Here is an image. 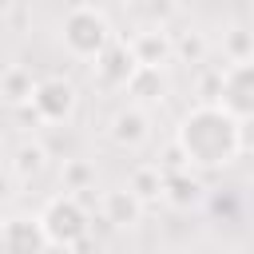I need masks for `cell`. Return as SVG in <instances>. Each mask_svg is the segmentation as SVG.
Listing matches in <instances>:
<instances>
[{
	"label": "cell",
	"mask_w": 254,
	"mask_h": 254,
	"mask_svg": "<svg viewBox=\"0 0 254 254\" xmlns=\"http://www.w3.org/2000/svg\"><path fill=\"white\" fill-rule=\"evenodd\" d=\"M12 194H16V175H12L8 167H0V206H4Z\"/></svg>",
	"instance_id": "obj_20"
},
{
	"label": "cell",
	"mask_w": 254,
	"mask_h": 254,
	"mask_svg": "<svg viewBox=\"0 0 254 254\" xmlns=\"http://www.w3.org/2000/svg\"><path fill=\"white\" fill-rule=\"evenodd\" d=\"M175 151L187 167L222 171L242 155V119H234L218 99L194 103L175 127Z\"/></svg>",
	"instance_id": "obj_1"
},
{
	"label": "cell",
	"mask_w": 254,
	"mask_h": 254,
	"mask_svg": "<svg viewBox=\"0 0 254 254\" xmlns=\"http://www.w3.org/2000/svg\"><path fill=\"white\" fill-rule=\"evenodd\" d=\"M36 218H40V226H44L48 246H60V250H79V246H87L91 214H87V206H83L79 194H71V190L52 194Z\"/></svg>",
	"instance_id": "obj_2"
},
{
	"label": "cell",
	"mask_w": 254,
	"mask_h": 254,
	"mask_svg": "<svg viewBox=\"0 0 254 254\" xmlns=\"http://www.w3.org/2000/svg\"><path fill=\"white\" fill-rule=\"evenodd\" d=\"M143 210H147V202H143L131 187H111V190L99 194V218H103L107 226H115V230L139 226V222H143Z\"/></svg>",
	"instance_id": "obj_9"
},
{
	"label": "cell",
	"mask_w": 254,
	"mask_h": 254,
	"mask_svg": "<svg viewBox=\"0 0 254 254\" xmlns=\"http://www.w3.org/2000/svg\"><path fill=\"white\" fill-rule=\"evenodd\" d=\"M32 87H36V79H32L28 67H8V71L0 75V95H4V103H12V107L28 103V99H32Z\"/></svg>",
	"instance_id": "obj_15"
},
{
	"label": "cell",
	"mask_w": 254,
	"mask_h": 254,
	"mask_svg": "<svg viewBox=\"0 0 254 254\" xmlns=\"http://www.w3.org/2000/svg\"><path fill=\"white\" fill-rule=\"evenodd\" d=\"M0 147H4V139H0Z\"/></svg>",
	"instance_id": "obj_21"
},
{
	"label": "cell",
	"mask_w": 254,
	"mask_h": 254,
	"mask_svg": "<svg viewBox=\"0 0 254 254\" xmlns=\"http://www.w3.org/2000/svg\"><path fill=\"white\" fill-rule=\"evenodd\" d=\"M206 56V40L194 32V36H183V40H175V60H190V64H198Z\"/></svg>",
	"instance_id": "obj_17"
},
{
	"label": "cell",
	"mask_w": 254,
	"mask_h": 254,
	"mask_svg": "<svg viewBox=\"0 0 254 254\" xmlns=\"http://www.w3.org/2000/svg\"><path fill=\"white\" fill-rule=\"evenodd\" d=\"M230 60H242V56H254V32L246 28H230Z\"/></svg>",
	"instance_id": "obj_18"
},
{
	"label": "cell",
	"mask_w": 254,
	"mask_h": 254,
	"mask_svg": "<svg viewBox=\"0 0 254 254\" xmlns=\"http://www.w3.org/2000/svg\"><path fill=\"white\" fill-rule=\"evenodd\" d=\"M135 67H139V64H135L127 40H111V44L91 60V79H95L99 91H123Z\"/></svg>",
	"instance_id": "obj_6"
},
{
	"label": "cell",
	"mask_w": 254,
	"mask_h": 254,
	"mask_svg": "<svg viewBox=\"0 0 254 254\" xmlns=\"http://www.w3.org/2000/svg\"><path fill=\"white\" fill-rule=\"evenodd\" d=\"M214 99L234 115V119H254V56H242V60H230L222 71H218V91Z\"/></svg>",
	"instance_id": "obj_5"
},
{
	"label": "cell",
	"mask_w": 254,
	"mask_h": 254,
	"mask_svg": "<svg viewBox=\"0 0 254 254\" xmlns=\"http://www.w3.org/2000/svg\"><path fill=\"white\" fill-rule=\"evenodd\" d=\"M127 48H131V56H135V64H143V67H167V64H175V36L167 32V24H143V28H135L131 36H127Z\"/></svg>",
	"instance_id": "obj_7"
},
{
	"label": "cell",
	"mask_w": 254,
	"mask_h": 254,
	"mask_svg": "<svg viewBox=\"0 0 254 254\" xmlns=\"http://www.w3.org/2000/svg\"><path fill=\"white\" fill-rule=\"evenodd\" d=\"M202 179L198 175H190V167L183 163V167H163V198L159 202H167V206H175V210H190V206H198L202 202Z\"/></svg>",
	"instance_id": "obj_10"
},
{
	"label": "cell",
	"mask_w": 254,
	"mask_h": 254,
	"mask_svg": "<svg viewBox=\"0 0 254 254\" xmlns=\"http://www.w3.org/2000/svg\"><path fill=\"white\" fill-rule=\"evenodd\" d=\"M60 187H64V190H71V194L91 190V187H95V167H91L87 159H67V163H64V171H60Z\"/></svg>",
	"instance_id": "obj_16"
},
{
	"label": "cell",
	"mask_w": 254,
	"mask_h": 254,
	"mask_svg": "<svg viewBox=\"0 0 254 254\" xmlns=\"http://www.w3.org/2000/svg\"><path fill=\"white\" fill-rule=\"evenodd\" d=\"M123 91L131 95V103L155 107V103L167 99V75H163V67H143V64H139V67L131 71V79H127Z\"/></svg>",
	"instance_id": "obj_12"
},
{
	"label": "cell",
	"mask_w": 254,
	"mask_h": 254,
	"mask_svg": "<svg viewBox=\"0 0 254 254\" xmlns=\"http://www.w3.org/2000/svg\"><path fill=\"white\" fill-rule=\"evenodd\" d=\"M28 107H32V115H36L40 123H48V127L67 123V119L75 115V107H79V87H75L71 79H64V75H44V79H36Z\"/></svg>",
	"instance_id": "obj_4"
},
{
	"label": "cell",
	"mask_w": 254,
	"mask_h": 254,
	"mask_svg": "<svg viewBox=\"0 0 254 254\" xmlns=\"http://www.w3.org/2000/svg\"><path fill=\"white\" fill-rule=\"evenodd\" d=\"M0 250H12V254H36V250H48V238H44V226L40 218H28V214H12L0 222Z\"/></svg>",
	"instance_id": "obj_11"
},
{
	"label": "cell",
	"mask_w": 254,
	"mask_h": 254,
	"mask_svg": "<svg viewBox=\"0 0 254 254\" xmlns=\"http://www.w3.org/2000/svg\"><path fill=\"white\" fill-rule=\"evenodd\" d=\"M44 167H48V151H44L40 143H20V147L12 151V159H8V171L16 175V183L36 179Z\"/></svg>",
	"instance_id": "obj_13"
},
{
	"label": "cell",
	"mask_w": 254,
	"mask_h": 254,
	"mask_svg": "<svg viewBox=\"0 0 254 254\" xmlns=\"http://www.w3.org/2000/svg\"><path fill=\"white\" fill-rule=\"evenodd\" d=\"M107 139H111L119 151H139V147H147V139H151V115H147V107H139V103L119 107V111L107 119Z\"/></svg>",
	"instance_id": "obj_8"
},
{
	"label": "cell",
	"mask_w": 254,
	"mask_h": 254,
	"mask_svg": "<svg viewBox=\"0 0 254 254\" xmlns=\"http://www.w3.org/2000/svg\"><path fill=\"white\" fill-rule=\"evenodd\" d=\"M127 187H131L143 202H159V198H163V167H159V163H143V167H135L131 179H127Z\"/></svg>",
	"instance_id": "obj_14"
},
{
	"label": "cell",
	"mask_w": 254,
	"mask_h": 254,
	"mask_svg": "<svg viewBox=\"0 0 254 254\" xmlns=\"http://www.w3.org/2000/svg\"><path fill=\"white\" fill-rule=\"evenodd\" d=\"M111 40H115V28H111V20L95 4H75L60 20V44L75 60H95Z\"/></svg>",
	"instance_id": "obj_3"
},
{
	"label": "cell",
	"mask_w": 254,
	"mask_h": 254,
	"mask_svg": "<svg viewBox=\"0 0 254 254\" xmlns=\"http://www.w3.org/2000/svg\"><path fill=\"white\" fill-rule=\"evenodd\" d=\"M147 12H151V24H171V16H175V4H171V0H155Z\"/></svg>",
	"instance_id": "obj_19"
}]
</instances>
